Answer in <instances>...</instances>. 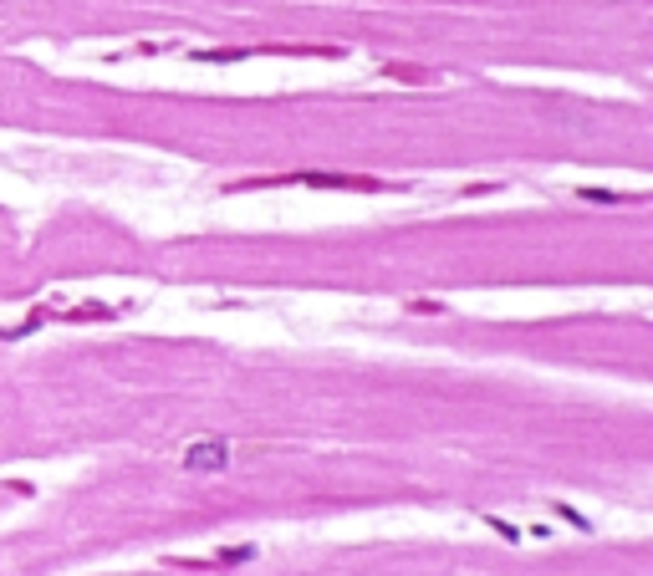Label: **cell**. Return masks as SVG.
Wrapping results in <instances>:
<instances>
[{
    "instance_id": "1",
    "label": "cell",
    "mask_w": 653,
    "mask_h": 576,
    "mask_svg": "<svg viewBox=\"0 0 653 576\" xmlns=\"http://www.w3.org/2000/svg\"><path fill=\"white\" fill-rule=\"evenodd\" d=\"M184 470L189 474H225L230 470V439H194L189 449H184Z\"/></svg>"
},
{
    "instance_id": "3",
    "label": "cell",
    "mask_w": 653,
    "mask_h": 576,
    "mask_svg": "<svg viewBox=\"0 0 653 576\" xmlns=\"http://www.w3.org/2000/svg\"><path fill=\"white\" fill-rule=\"evenodd\" d=\"M250 556H256V546H230V551H219L215 561L219 566H235V561H250Z\"/></svg>"
},
{
    "instance_id": "4",
    "label": "cell",
    "mask_w": 653,
    "mask_h": 576,
    "mask_svg": "<svg viewBox=\"0 0 653 576\" xmlns=\"http://www.w3.org/2000/svg\"><path fill=\"white\" fill-rule=\"evenodd\" d=\"M388 77H398V82H429V72H419V66H388Z\"/></svg>"
},
{
    "instance_id": "2",
    "label": "cell",
    "mask_w": 653,
    "mask_h": 576,
    "mask_svg": "<svg viewBox=\"0 0 653 576\" xmlns=\"http://www.w3.org/2000/svg\"><path fill=\"white\" fill-rule=\"evenodd\" d=\"M281 184H307V189H352V194H378L383 184L368 174H281Z\"/></svg>"
}]
</instances>
